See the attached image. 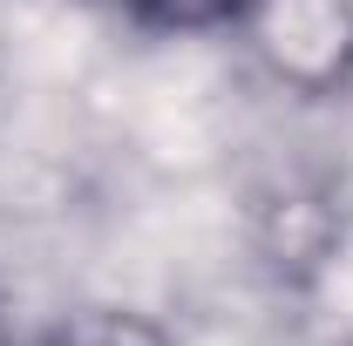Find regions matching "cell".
I'll return each instance as SVG.
<instances>
[{"label": "cell", "instance_id": "6da1fadb", "mask_svg": "<svg viewBox=\"0 0 353 346\" xmlns=\"http://www.w3.org/2000/svg\"><path fill=\"white\" fill-rule=\"evenodd\" d=\"M259 61L299 95H340L353 82V0H252L238 21Z\"/></svg>", "mask_w": 353, "mask_h": 346}, {"label": "cell", "instance_id": "277c9868", "mask_svg": "<svg viewBox=\"0 0 353 346\" xmlns=\"http://www.w3.org/2000/svg\"><path fill=\"white\" fill-rule=\"evenodd\" d=\"M0 346H14V333H7V319H0Z\"/></svg>", "mask_w": 353, "mask_h": 346}, {"label": "cell", "instance_id": "7a4b0ae2", "mask_svg": "<svg viewBox=\"0 0 353 346\" xmlns=\"http://www.w3.org/2000/svg\"><path fill=\"white\" fill-rule=\"evenodd\" d=\"M14 346H176L157 319L123 312V305H82V312H61L41 333H14Z\"/></svg>", "mask_w": 353, "mask_h": 346}, {"label": "cell", "instance_id": "3957f363", "mask_svg": "<svg viewBox=\"0 0 353 346\" xmlns=\"http://www.w3.org/2000/svg\"><path fill=\"white\" fill-rule=\"evenodd\" d=\"M136 28L157 34H224L252 14V0H123Z\"/></svg>", "mask_w": 353, "mask_h": 346}]
</instances>
